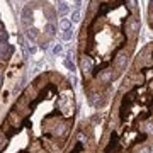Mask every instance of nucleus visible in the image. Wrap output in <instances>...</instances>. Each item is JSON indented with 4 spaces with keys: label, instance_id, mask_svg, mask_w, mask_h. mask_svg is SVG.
Wrapping results in <instances>:
<instances>
[{
    "label": "nucleus",
    "instance_id": "nucleus-1",
    "mask_svg": "<svg viewBox=\"0 0 153 153\" xmlns=\"http://www.w3.org/2000/svg\"><path fill=\"white\" fill-rule=\"evenodd\" d=\"M80 68H82L83 73H90V71L94 70V61H92V58L83 55L82 58H80Z\"/></svg>",
    "mask_w": 153,
    "mask_h": 153
},
{
    "label": "nucleus",
    "instance_id": "nucleus-2",
    "mask_svg": "<svg viewBox=\"0 0 153 153\" xmlns=\"http://www.w3.org/2000/svg\"><path fill=\"white\" fill-rule=\"evenodd\" d=\"M22 24L26 26V27H31V21H33V12H31V9L29 7H24V10H22Z\"/></svg>",
    "mask_w": 153,
    "mask_h": 153
},
{
    "label": "nucleus",
    "instance_id": "nucleus-3",
    "mask_svg": "<svg viewBox=\"0 0 153 153\" xmlns=\"http://www.w3.org/2000/svg\"><path fill=\"white\" fill-rule=\"evenodd\" d=\"M126 29H128L131 34H136L138 31H140V21L134 19V17H131V19L128 21V24H126Z\"/></svg>",
    "mask_w": 153,
    "mask_h": 153
},
{
    "label": "nucleus",
    "instance_id": "nucleus-4",
    "mask_svg": "<svg viewBox=\"0 0 153 153\" xmlns=\"http://www.w3.org/2000/svg\"><path fill=\"white\" fill-rule=\"evenodd\" d=\"M12 53V48L9 44H0V60H7Z\"/></svg>",
    "mask_w": 153,
    "mask_h": 153
},
{
    "label": "nucleus",
    "instance_id": "nucleus-5",
    "mask_svg": "<svg viewBox=\"0 0 153 153\" xmlns=\"http://www.w3.org/2000/svg\"><path fill=\"white\" fill-rule=\"evenodd\" d=\"M44 33L48 34L49 38H53V36L56 34V26L53 24V22H48V24L44 26Z\"/></svg>",
    "mask_w": 153,
    "mask_h": 153
},
{
    "label": "nucleus",
    "instance_id": "nucleus-6",
    "mask_svg": "<svg viewBox=\"0 0 153 153\" xmlns=\"http://www.w3.org/2000/svg\"><path fill=\"white\" fill-rule=\"evenodd\" d=\"M26 38H27L31 43H34V41L38 39V31H36L34 27H29L27 31H26Z\"/></svg>",
    "mask_w": 153,
    "mask_h": 153
},
{
    "label": "nucleus",
    "instance_id": "nucleus-7",
    "mask_svg": "<svg viewBox=\"0 0 153 153\" xmlns=\"http://www.w3.org/2000/svg\"><path fill=\"white\" fill-rule=\"evenodd\" d=\"M99 78H100V80H102V82H111V80H112V78H114V75H112V71H109V70H105V71H102V73H100V75H99Z\"/></svg>",
    "mask_w": 153,
    "mask_h": 153
},
{
    "label": "nucleus",
    "instance_id": "nucleus-8",
    "mask_svg": "<svg viewBox=\"0 0 153 153\" xmlns=\"http://www.w3.org/2000/svg\"><path fill=\"white\" fill-rule=\"evenodd\" d=\"M126 63H128V58H126L124 55H121V56H117V60H116V66L119 68V70H123L126 66Z\"/></svg>",
    "mask_w": 153,
    "mask_h": 153
},
{
    "label": "nucleus",
    "instance_id": "nucleus-9",
    "mask_svg": "<svg viewBox=\"0 0 153 153\" xmlns=\"http://www.w3.org/2000/svg\"><path fill=\"white\" fill-rule=\"evenodd\" d=\"M43 12H44V16L48 17V21H53V19L56 17V10L55 9H51V7H46Z\"/></svg>",
    "mask_w": 153,
    "mask_h": 153
},
{
    "label": "nucleus",
    "instance_id": "nucleus-10",
    "mask_svg": "<svg viewBox=\"0 0 153 153\" xmlns=\"http://www.w3.org/2000/svg\"><path fill=\"white\" fill-rule=\"evenodd\" d=\"M60 29H63V31L71 29V21H68V19H61L60 21Z\"/></svg>",
    "mask_w": 153,
    "mask_h": 153
},
{
    "label": "nucleus",
    "instance_id": "nucleus-11",
    "mask_svg": "<svg viewBox=\"0 0 153 153\" xmlns=\"http://www.w3.org/2000/svg\"><path fill=\"white\" fill-rule=\"evenodd\" d=\"M58 14H60V16L68 14V5H66L65 2H60V4H58Z\"/></svg>",
    "mask_w": 153,
    "mask_h": 153
},
{
    "label": "nucleus",
    "instance_id": "nucleus-12",
    "mask_svg": "<svg viewBox=\"0 0 153 153\" xmlns=\"http://www.w3.org/2000/svg\"><path fill=\"white\" fill-rule=\"evenodd\" d=\"M63 65H65V68L68 71H71V73L75 71V65H73V61H71V60H68V58H66V60L63 61Z\"/></svg>",
    "mask_w": 153,
    "mask_h": 153
},
{
    "label": "nucleus",
    "instance_id": "nucleus-13",
    "mask_svg": "<svg viewBox=\"0 0 153 153\" xmlns=\"http://www.w3.org/2000/svg\"><path fill=\"white\" fill-rule=\"evenodd\" d=\"M53 53H55L56 56H60V55H63V44H55V46H53Z\"/></svg>",
    "mask_w": 153,
    "mask_h": 153
},
{
    "label": "nucleus",
    "instance_id": "nucleus-14",
    "mask_svg": "<svg viewBox=\"0 0 153 153\" xmlns=\"http://www.w3.org/2000/svg\"><path fill=\"white\" fill-rule=\"evenodd\" d=\"M80 19H82L80 10H73L71 12V22H80Z\"/></svg>",
    "mask_w": 153,
    "mask_h": 153
},
{
    "label": "nucleus",
    "instance_id": "nucleus-15",
    "mask_svg": "<svg viewBox=\"0 0 153 153\" xmlns=\"http://www.w3.org/2000/svg\"><path fill=\"white\" fill-rule=\"evenodd\" d=\"M73 38V29H68V31H63V39L65 41H70Z\"/></svg>",
    "mask_w": 153,
    "mask_h": 153
},
{
    "label": "nucleus",
    "instance_id": "nucleus-16",
    "mask_svg": "<svg viewBox=\"0 0 153 153\" xmlns=\"http://www.w3.org/2000/svg\"><path fill=\"white\" fill-rule=\"evenodd\" d=\"M5 41H7V33H0V44H5Z\"/></svg>",
    "mask_w": 153,
    "mask_h": 153
},
{
    "label": "nucleus",
    "instance_id": "nucleus-17",
    "mask_svg": "<svg viewBox=\"0 0 153 153\" xmlns=\"http://www.w3.org/2000/svg\"><path fill=\"white\" fill-rule=\"evenodd\" d=\"M36 53V46H29L27 48V55H34Z\"/></svg>",
    "mask_w": 153,
    "mask_h": 153
},
{
    "label": "nucleus",
    "instance_id": "nucleus-18",
    "mask_svg": "<svg viewBox=\"0 0 153 153\" xmlns=\"http://www.w3.org/2000/svg\"><path fill=\"white\" fill-rule=\"evenodd\" d=\"M128 2H129V7L131 9H136V0H128Z\"/></svg>",
    "mask_w": 153,
    "mask_h": 153
},
{
    "label": "nucleus",
    "instance_id": "nucleus-19",
    "mask_svg": "<svg viewBox=\"0 0 153 153\" xmlns=\"http://www.w3.org/2000/svg\"><path fill=\"white\" fill-rule=\"evenodd\" d=\"M39 48L43 49V51H46V49H48V43H41L39 44Z\"/></svg>",
    "mask_w": 153,
    "mask_h": 153
},
{
    "label": "nucleus",
    "instance_id": "nucleus-20",
    "mask_svg": "<svg viewBox=\"0 0 153 153\" xmlns=\"http://www.w3.org/2000/svg\"><path fill=\"white\" fill-rule=\"evenodd\" d=\"M140 153H150V148H148V146L141 148V150H140Z\"/></svg>",
    "mask_w": 153,
    "mask_h": 153
},
{
    "label": "nucleus",
    "instance_id": "nucleus-21",
    "mask_svg": "<svg viewBox=\"0 0 153 153\" xmlns=\"http://www.w3.org/2000/svg\"><path fill=\"white\" fill-rule=\"evenodd\" d=\"M73 2H75L76 7H80V4H82V0H73Z\"/></svg>",
    "mask_w": 153,
    "mask_h": 153
},
{
    "label": "nucleus",
    "instance_id": "nucleus-22",
    "mask_svg": "<svg viewBox=\"0 0 153 153\" xmlns=\"http://www.w3.org/2000/svg\"><path fill=\"white\" fill-rule=\"evenodd\" d=\"M0 85H2V71H0Z\"/></svg>",
    "mask_w": 153,
    "mask_h": 153
},
{
    "label": "nucleus",
    "instance_id": "nucleus-23",
    "mask_svg": "<svg viewBox=\"0 0 153 153\" xmlns=\"http://www.w3.org/2000/svg\"><path fill=\"white\" fill-rule=\"evenodd\" d=\"M60 2H65V0H60Z\"/></svg>",
    "mask_w": 153,
    "mask_h": 153
}]
</instances>
